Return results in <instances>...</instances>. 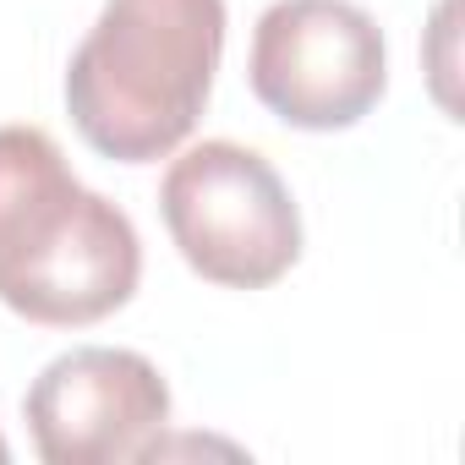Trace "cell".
<instances>
[{
	"instance_id": "6da1fadb",
	"label": "cell",
	"mask_w": 465,
	"mask_h": 465,
	"mask_svg": "<svg viewBox=\"0 0 465 465\" xmlns=\"http://www.w3.org/2000/svg\"><path fill=\"white\" fill-rule=\"evenodd\" d=\"M143 280L137 224L88 192L39 126H0V302L45 329L121 312Z\"/></svg>"
},
{
	"instance_id": "7a4b0ae2",
	"label": "cell",
	"mask_w": 465,
	"mask_h": 465,
	"mask_svg": "<svg viewBox=\"0 0 465 465\" xmlns=\"http://www.w3.org/2000/svg\"><path fill=\"white\" fill-rule=\"evenodd\" d=\"M219 55L224 0H104L66 66L72 126L115 164H153L192 137Z\"/></svg>"
},
{
	"instance_id": "3957f363",
	"label": "cell",
	"mask_w": 465,
	"mask_h": 465,
	"mask_svg": "<svg viewBox=\"0 0 465 465\" xmlns=\"http://www.w3.org/2000/svg\"><path fill=\"white\" fill-rule=\"evenodd\" d=\"M159 213L192 274L224 291H269L302 258V213L280 170L230 137L186 148L159 186Z\"/></svg>"
},
{
	"instance_id": "277c9868",
	"label": "cell",
	"mask_w": 465,
	"mask_h": 465,
	"mask_svg": "<svg viewBox=\"0 0 465 465\" xmlns=\"http://www.w3.org/2000/svg\"><path fill=\"white\" fill-rule=\"evenodd\" d=\"M247 77L285 126L345 132L389 88L383 28L351 0H274L258 17Z\"/></svg>"
},
{
	"instance_id": "5b68a950",
	"label": "cell",
	"mask_w": 465,
	"mask_h": 465,
	"mask_svg": "<svg viewBox=\"0 0 465 465\" xmlns=\"http://www.w3.org/2000/svg\"><path fill=\"white\" fill-rule=\"evenodd\" d=\"M23 416L45 465L153 460L170 427V383L137 351L77 345L28 383Z\"/></svg>"
},
{
	"instance_id": "8992f818",
	"label": "cell",
	"mask_w": 465,
	"mask_h": 465,
	"mask_svg": "<svg viewBox=\"0 0 465 465\" xmlns=\"http://www.w3.org/2000/svg\"><path fill=\"white\" fill-rule=\"evenodd\" d=\"M6 460H12V449H6V438H0V465H6Z\"/></svg>"
}]
</instances>
